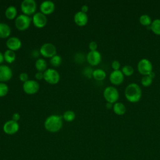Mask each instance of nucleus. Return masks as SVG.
Returning <instances> with one entry per match:
<instances>
[{
	"mask_svg": "<svg viewBox=\"0 0 160 160\" xmlns=\"http://www.w3.org/2000/svg\"><path fill=\"white\" fill-rule=\"evenodd\" d=\"M63 124L62 117L58 114H51L44 121V126L46 131L50 132L59 131Z\"/></svg>",
	"mask_w": 160,
	"mask_h": 160,
	"instance_id": "obj_1",
	"label": "nucleus"
},
{
	"mask_svg": "<svg viewBox=\"0 0 160 160\" xmlns=\"http://www.w3.org/2000/svg\"><path fill=\"white\" fill-rule=\"evenodd\" d=\"M124 94L128 101L134 103L140 101L142 96V91L138 84L131 83L126 86Z\"/></svg>",
	"mask_w": 160,
	"mask_h": 160,
	"instance_id": "obj_2",
	"label": "nucleus"
},
{
	"mask_svg": "<svg viewBox=\"0 0 160 160\" xmlns=\"http://www.w3.org/2000/svg\"><path fill=\"white\" fill-rule=\"evenodd\" d=\"M32 22V18L24 14L18 15L14 20V24L16 28L21 31L28 29Z\"/></svg>",
	"mask_w": 160,
	"mask_h": 160,
	"instance_id": "obj_3",
	"label": "nucleus"
},
{
	"mask_svg": "<svg viewBox=\"0 0 160 160\" xmlns=\"http://www.w3.org/2000/svg\"><path fill=\"white\" fill-rule=\"evenodd\" d=\"M37 9V4L34 0H24L21 3V10L22 14L27 16L34 15Z\"/></svg>",
	"mask_w": 160,
	"mask_h": 160,
	"instance_id": "obj_4",
	"label": "nucleus"
},
{
	"mask_svg": "<svg viewBox=\"0 0 160 160\" xmlns=\"http://www.w3.org/2000/svg\"><path fill=\"white\" fill-rule=\"evenodd\" d=\"M103 96L108 102L114 104L119 99V94L118 89L114 86H108L103 91Z\"/></svg>",
	"mask_w": 160,
	"mask_h": 160,
	"instance_id": "obj_5",
	"label": "nucleus"
},
{
	"mask_svg": "<svg viewBox=\"0 0 160 160\" xmlns=\"http://www.w3.org/2000/svg\"><path fill=\"white\" fill-rule=\"evenodd\" d=\"M44 79L50 84H56L60 81L59 72L53 68H48L44 72Z\"/></svg>",
	"mask_w": 160,
	"mask_h": 160,
	"instance_id": "obj_6",
	"label": "nucleus"
},
{
	"mask_svg": "<svg viewBox=\"0 0 160 160\" xmlns=\"http://www.w3.org/2000/svg\"><path fill=\"white\" fill-rule=\"evenodd\" d=\"M39 53L44 58H51L57 54V49L52 43L46 42L41 46L39 49Z\"/></svg>",
	"mask_w": 160,
	"mask_h": 160,
	"instance_id": "obj_7",
	"label": "nucleus"
},
{
	"mask_svg": "<svg viewBox=\"0 0 160 160\" xmlns=\"http://www.w3.org/2000/svg\"><path fill=\"white\" fill-rule=\"evenodd\" d=\"M39 84L36 80L29 79L22 84L23 91L29 95L37 93L39 90Z\"/></svg>",
	"mask_w": 160,
	"mask_h": 160,
	"instance_id": "obj_8",
	"label": "nucleus"
},
{
	"mask_svg": "<svg viewBox=\"0 0 160 160\" xmlns=\"http://www.w3.org/2000/svg\"><path fill=\"white\" fill-rule=\"evenodd\" d=\"M138 72L144 76H147L152 71V65L151 62L146 59H141L138 63Z\"/></svg>",
	"mask_w": 160,
	"mask_h": 160,
	"instance_id": "obj_9",
	"label": "nucleus"
},
{
	"mask_svg": "<svg viewBox=\"0 0 160 160\" xmlns=\"http://www.w3.org/2000/svg\"><path fill=\"white\" fill-rule=\"evenodd\" d=\"M19 129V124L18 122L14 121L12 119L8 120L3 124L2 130L8 135H13L18 132Z\"/></svg>",
	"mask_w": 160,
	"mask_h": 160,
	"instance_id": "obj_10",
	"label": "nucleus"
},
{
	"mask_svg": "<svg viewBox=\"0 0 160 160\" xmlns=\"http://www.w3.org/2000/svg\"><path fill=\"white\" fill-rule=\"evenodd\" d=\"M32 22L38 28H42L48 22V18L45 14L41 12H36L32 18Z\"/></svg>",
	"mask_w": 160,
	"mask_h": 160,
	"instance_id": "obj_11",
	"label": "nucleus"
},
{
	"mask_svg": "<svg viewBox=\"0 0 160 160\" xmlns=\"http://www.w3.org/2000/svg\"><path fill=\"white\" fill-rule=\"evenodd\" d=\"M12 77L11 68L5 64L0 65V82H6L9 81Z\"/></svg>",
	"mask_w": 160,
	"mask_h": 160,
	"instance_id": "obj_12",
	"label": "nucleus"
},
{
	"mask_svg": "<svg viewBox=\"0 0 160 160\" xmlns=\"http://www.w3.org/2000/svg\"><path fill=\"white\" fill-rule=\"evenodd\" d=\"M101 54L98 51H89L86 55V61L90 65L92 66L98 65L101 62Z\"/></svg>",
	"mask_w": 160,
	"mask_h": 160,
	"instance_id": "obj_13",
	"label": "nucleus"
},
{
	"mask_svg": "<svg viewBox=\"0 0 160 160\" xmlns=\"http://www.w3.org/2000/svg\"><path fill=\"white\" fill-rule=\"evenodd\" d=\"M6 45L8 49H10L15 52L21 48L22 42L19 38L16 36H11L7 39Z\"/></svg>",
	"mask_w": 160,
	"mask_h": 160,
	"instance_id": "obj_14",
	"label": "nucleus"
},
{
	"mask_svg": "<svg viewBox=\"0 0 160 160\" xmlns=\"http://www.w3.org/2000/svg\"><path fill=\"white\" fill-rule=\"evenodd\" d=\"M55 8L56 6L54 2L49 0L42 1L39 6L40 12L46 16L52 14L54 11Z\"/></svg>",
	"mask_w": 160,
	"mask_h": 160,
	"instance_id": "obj_15",
	"label": "nucleus"
},
{
	"mask_svg": "<svg viewBox=\"0 0 160 160\" xmlns=\"http://www.w3.org/2000/svg\"><path fill=\"white\" fill-rule=\"evenodd\" d=\"M74 21L78 26H84L88 22V16L87 13L79 11L74 15Z\"/></svg>",
	"mask_w": 160,
	"mask_h": 160,
	"instance_id": "obj_16",
	"label": "nucleus"
},
{
	"mask_svg": "<svg viewBox=\"0 0 160 160\" xmlns=\"http://www.w3.org/2000/svg\"><path fill=\"white\" fill-rule=\"evenodd\" d=\"M124 76L120 70L113 71L109 75V81L114 85H120L124 81Z\"/></svg>",
	"mask_w": 160,
	"mask_h": 160,
	"instance_id": "obj_17",
	"label": "nucleus"
},
{
	"mask_svg": "<svg viewBox=\"0 0 160 160\" xmlns=\"http://www.w3.org/2000/svg\"><path fill=\"white\" fill-rule=\"evenodd\" d=\"M11 34V27L7 23L0 22V38H9Z\"/></svg>",
	"mask_w": 160,
	"mask_h": 160,
	"instance_id": "obj_18",
	"label": "nucleus"
},
{
	"mask_svg": "<svg viewBox=\"0 0 160 160\" xmlns=\"http://www.w3.org/2000/svg\"><path fill=\"white\" fill-rule=\"evenodd\" d=\"M5 16L9 20L15 19L18 16V10L14 6H8L4 12Z\"/></svg>",
	"mask_w": 160,
	"mask_h": 160,
	"instance_id": "obj_19",
	"label": "nucleus"
},
{
	"mask_svg": "<svg viewBox=\"0 0 160 160\" xmlns=\"http://www.w3.org/2000/svg\"><path fill=\"white\" fill-rule=\"evenodd\" d=\"M112 109L114 112L119 116H122L126 112V108L125 105L120 102H116L113 104Z\"/></svg>",
	"mask_w": 160,
	"mask_h": 160,
	"instance_id": "obj_20",
	"label": "nucleus"
},
{
	"mask_svg": "<svg viewBox=\"0 0 160 160\" xmlns=\"http://www.w3.org/2000/svg\"><path fill=\"white\" fill-rule=\"evenodd\" d=\"M3 54H4V61L6 62L9 64H11L15 61L16 59V55L14 51L10 49H7L4 51Z\"/></svg>",
	"mask_w": 160,
	"mask_h": 160,
	"instance_id": "obj_21",
	"label": "nucleus"
},
{
	"mask_svg": "<svg viewBox=\"0 0 160 160\" xmlns=\"http://www.w3.org/2000/svg\"><path fill=\"white\" fill-rule=\"evenodd\" d=\"M35 68L38 71L44 72L48 69L46 61L43 58H39L35 62Z\"/></svg>",
	"mask_w": 160,
	"mask_h": 160,
	"instance_id": "obj_22",
	"label": "nucleus"
},
{
	"mask_svg": "<svg viewBox=\"0 0 160 160\" xmlns=\"http://www.w3.org/2000/svg\"><path fill=\"white\" fill-rule=\"evenodd\" d=\"M106 77V72L102 69H96L93 70L92 78L98 81H101L104 80Z\"/></svg>",
	"mask_w": 160,
	"mask_h": 160,
	"instance_id": "obj_23",
	"label": "nucleus"
},
{
	"mask_svg": "<svg viewBox=\"0 0 160 160\" xmlns=\"http://www.w3.org/2000/svg\"><path fill=\"white\" fill-rule=\"evenodd\" d=\"M150 29L156 35H160V19H156L152 21Z\"/></svg>",
	"mask_w": 160,
	"mask_h": 160,
	"instance_id": "obj_24",
	"label": "nucleus"
},
{
	"mask_svg": "<svg viewBox=\"0 0 160 160\" xmlns=\"http://www.w3.org/2000/svg\"><path fill=\"white\" fill-rule=\"evenodd\" d=\"M62 117L64 121L67 122H72L76 118V114L72 110H67L64 112Z\"/></svg>",
	"mask_w": 160,
	"mask_h": 160,
	"instance_id": "obj_25",
	"label": "nucleus"
},
{
	"mask_svg": "<svg viewBox=\"0 0 160 160\" xmlns=\"http://www.w3.org/2000/svg\"><path fill=\"white\" fill-rule=\"evenodd\" d=\"M139 22L144 26H149L151 24V18L148 14H142L139 18Z\"/></svg>",
	"mask_w": 160,
	"mask_h": 160,
	"instance_id": "obj_26",
	"label": "nucleus"
},
{
	"mask_svg": "<svg viewBox=\"0 0 160 160\" xmlns=\"http://www.w3.org/2000/svg\"><path fill=\"white\" fill-rule=\"evenodd\" d=\"M50 63L52 66L59 67L62 63V58L58 54H56L50 58Z\"/></svg>",
	"mask_w": 160,
	"mask_h": 160,
	"instance_id": "obj_27",
	"label": "nucleus"
},
{
	"mask_svg": "<svg viewBox=\"0 0 160 160\" xmlns=\"http://www.w3.org/2000/svg\"><path fill=\"white\" fill-rule=\"evenodd\" d=\"M121 71L124 74V76H131L134 73V69L131 66L125 65L122 68Z\"/></svg>",
	"mask_w": 160,
	"mask_h": 160,
	"instance_id": "obj_28",
	"label": "nucleus"
},
{
	"mask_svg": "<svg viewBox=\"0 0 160 160\" xmlns=\"http://www.w3.org/2000/svg\"><path fill=\"white\" fill-rule=\"evenodd\" d=\"M9 92V87L5 82H0V98L6 96Z\"/></svg>",
	"mask_w": 160,
	"mask_h": 160,
	"instance_id": "obj_29",
	"label": "nucleus"
},
{
	"mask_svg": "<svg viewBox=\"0 0 160 160\" xmlns=\"http://www.w3.org/2000/svg\"><path fill=\"white\" fill-rule=\"evenodd\" d=\"M141 84L144 87H148L151 85L152 82V78H151L149 76H143L141 81Z\"/></svg>",
	"mask_w": 160,
	"mask_h": 160,
	"instance_id": "obj_30",
	"label": "nucleus"
},
{
	"mask_svg": "<svg viewBox=\"0 0 160 160\" xmlns=\"http://www.w3.org/2000/svg\"><path fill=\"white\" fill-rule=\"evenodd\" d=\"M19 79L21 82H26L28 80H29V76H28V74L25 72H21L19 75Z\"/></svg>",
	"mask_w": 160,
	"mask_h": 160,
	"instance_id": "obj_31",
	"label": "nucleus"
},
{
	"mask_svg": "<svg viewBox=\"0 0 160 160\" xmlns=\"http://www.w3.org/2000/svg\"><path fill=\"white\" fill-rule=\"evenodd\" d=\"M89 49L90 50V51H97L98 49V44L96 42L92 41L89 43L88 45Z\"/></svg>",
	"mask_w": 160,
	"mask_h": 160,
	"instance_id": "obj_32",
	"label": "nucleus"
},
{
	"mask_svg": "<svg viewBox=\"0 0 160 160\" xmlns=\"http://www.w3.org/2000/svg\"><path fill=\"white\" fill-rule=\"evenodd\" d=\"M111 67L114 71H118L120 69L121 64L118 60H114L111 63Z\"/></svg>",
	"mask_w": 160,
	"mask_h": 160,
	"instance_id": "obj_33",
	"label": "nucleus"
},
{
	"mask_svg": "<svg viewBox=\"0 0 160 160\" xmlns=\"http://www.w3.org/2000/svg\"><path fill=\"white\" fill-rule=\"evenodd\" d=\"M92 72H93V71L92 70V69L89 68H86L84 69V75L88 78L92 77Z\"/></svg>",
	"mask_w": 160,
	"mask_h": 160,
	"instance_id": "obj_34",
	"label": "nucleus"
},
{
	"mask_svg": "<svg viewBox=\"0 0 160 160\" xmlns=\"http://www.w3.org/2000/svg\"><path fill=\"white\" fill-rule=\"evenodd\" d=\"M35 78L36 80H38V81L42 80V79H44V72L37 71L35 74Z\"/></svg>",
	"mask_w": 160,
	"mask_h": 160,
	"instance_id": "obj_35",
	"label": "nucleus"
},
{
	"mask_svg": "<svg viewBox=\"0 0 160 160\" xmlns=\"http://www.w3.org/2000/svg\"><path fill=\"white\" fill-rule=\"evenodd\" d=\"M20 118H21V116L19 114V113H18V112H14L12 115V120H13L14 121L18 122V121H19Z\"/></svg>",
	"mask_w": 160,
	"mask_h": 160,
	"instance_id": "obj_36",
	"label": "nucleus"
},
{
	"mask_svg": "<svg viewBox=\"0 0 160 160\" xmlns=\"http://www.w3.org/2000/svg\"><path fill=\"white\" fill-rule=\"evenodd\" d=\"M88 9H89V8L86 4L82 5L81 8V11H82L83 12H85V13H86L88 11Z\"/></svg>",
	"mask_w": 160,
	"mask_h": 160,
	"instance_id": "obj_37",
	"label": "nucleus"
},
{
	"mask_svg": "<svg viewBox=\"0 0 160 160\" xmlns=\"http://www.w3.org/2000/svg\"><path fill=\"white\" fill-rule=\"evenodd\" d=\"M4 54L0 51V65L4 62Z\"/></svg>",
	"mask_w": 160,
	"mask_h": 160,
	"instance_id": "obj_38",
	"label": "nucleus"
},
{
	"mask_svg": "<svg viewBox=\"0 0 160 160\" xmlns=\"http://www.w3.org/2000/svg\"><path fill=\"white\" fill-rule=\"evenodd\" d=\"M113 107V104L112 103H110V102H106V108L108 109H110L111 108H112Z\"/></svg>",
	"mask_w": 160,
	"mask_h": 160,
	"instance_id": "obj_39",
	"label": "nucleus"
},
{
	"mask_svg": "<svg viewBox=\"0 0 160 160\" xmlns=\"http://www.w3.org/2000/svg\"><path fill=\"white\" fill-rule=\"evenodd\" d=\"M148 76H149L151 78L153 79V78L155 77V73H154L153 71H152V72H150V74H149Z\"/></svg>",
	"mask_w": 160,
	"mask_h": 160,
	"instance_id": "obj_40",
	"label": "nucleus"
}]
</instances>
